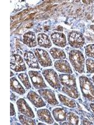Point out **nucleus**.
Wrapping results in <instances>:
<instances>
[{
	"label": "nucleus",
	"instance_id": "1",
	"mask_svg": "<svg viewBox=\"0 0 94 125\" xmlns=\"http://www.w3.org/2000/svg\"><path fill=\"white\" fill-rule=\"evenodd\" d=\"M69 58L72 66L78 73L85 72V58L82 51L73 50L69 53Z\"/></svg>",
	"mask_w": 94,
	"mask_h": 125
},
{
	"label": "nucleus",
	"instance_id": "2",
	"mask_svg": "<svg viewBox=\"0 0 94 125\" xmlns=\"http://www.w3.org/2000/svg\"><path fill=\"white\" fill-rule=\"evenodd\" d=\"M79 81L83 96L89 101H94V86L91 81L85 76H81Z\"/></svg>",
	"mask_w": 94,
	"mask_h": 125
},
{
	"label": "nucleus",
	"instance_id": "3",
	"mask_svg": "<svg viewBox=\"0 0 94 125\" xmlns=\"http://www.w3.org/2000/svg\"><path fill=\"white\" fill-rule=\"evenodd\" d=\"M43 74L45 80L52 88L55 89H60V83L59 76L53 69H47L43 71Z\"/></svg>",
	"mask_w": 94,
	"mask_h": 125
},
{
	"label": "nucleus",
	"instance_id": "4",
	"mask_svg": "<svg viewBox=\"0 0 94 125\" xmlns=\"http://www.w3.org/2000/svg\"><path fill=\"white\" fill-rule=\"evenodd\" d=\"M68 41L72 48H81L85 44V39L83 34L78 31H73L68 35Z\"/></svg>",
	"mask_w": 94,
	"mask_h": 125
},
{
	"label": "nucleus",
	"instance_id": "5",
	"mask_svg": "<svg viewBox=\"0 0 94 125\" xmlns=\"http://www.w3.org/2000/svg\"><path fill=\"white\" fill-rule=\"evenodd\" d=\"M35 54L40 64L43 67L51 66L53 63L49 54L43 49L36 48L35 50Z\"/></svg>",
	"mask_w": 94,
	"mask_h": 125
},
{
	"label": "nucleus",
	"instance_id": "6",
	"mask_svg": "<svg viewBox=\"0 0 94 125\" xmlns=\"http://www.w3.org/2000/svg\"><path fill=\"white\" fill-rule=\"evenodd\" d=\"M11 69L16 72H21L26 70V67L23 58L19 54H13L11 56L10 61Z\"/></svg>",
	"mask_w": 94,
	"mask_h": 125
},
{
	"label": "nucleus",
	"instance_id": "7",
	"mask_svg": "<svg viewBox=\"0 0 94 125\" xmlns=\"http://www.w3.org/2000/svg\"><path fill=\"white\" fill-rule=\"evenodd\" d=\"M28 73L33 86L36 89L47 88V84L45 83L43 77L40 72L35 71H30Z\"/></svg>",
	"mask_w": 94,
	"mask_h": 125
},
{
	"label": "nucleus",
	"instance_id": "8",
	"mask_svg": "<svg viewBox=\"0 0 94 125\" xmlns=\"http://www.w3.org/2000/svg\"><path fill=\"white\" fill-rule=\"evenodd\" d=\"M16 104H17L18 111L20 113L23 114L24 115L28 116L31 118H35V115L33 110L30 108L28 104L26 103L24 99L20 98L16 101Z\"/></svg>",
	"mask_w": 94,
	"mask_h": 125
},
{
	"label": "nucleus",
	"instance_id": "9",
	"mask_svg": "<svg viewBox=\"0 0 94 125\" xmlns=\"http://www.w3.org/2000/svg\"><path fill=\"white\" fill-rule=\"evenodd\" d=\"M38 93L40 95L50 104H52V105L59 104V102L56 98L55 94L53 91H51L50 89L41 88V89L38 90Z\"/></svg>",
	"mask_w": 94,
	"mask_h": 125
},
{
	"label": "nucleus",
	"instance_id": "10",
	"mask_svg": "<svg viewBox=\"0 0 94 125\" xmlns=\"http://www.w3.org/2000/svg\"><path fill=\"white\" fill-rule=\"evenodd\" d=\"M27 98L36 108H41L46 106L45 103L43 99L35 91H30L28 93Z\"/></svg>",
	"mask_w": 94,
	"mask_h": 125
},
{
	"label": "nucleus",
	"instance_id": "11",
	"mask_svg": "<svg viewBox=\"0 0 94 125\" xmlns=\"http://www.w3.org/2000/svg\"><path fill=\"white\" fill-rule=\"evenodd\" d=\"M24 59L29 68L32 69H37V70L40 69V66L36 60V58L31 51H25V53H24Z\"/></svg>",
	"mask_w": 94,
	"mask_h": 125
},
{
	"label": "nucleus",
	"instance_id": "12",
	"mask_svg": "<svg viewBox=\"0 0 94 125\" xmlns=\"http://www.w3.org/2000/svg\"><path fill=\"white\" fill-rule=\"evenodd\" d=\"M61 84L65 86L77 88L75 77L71 74H61L59 75Z\"/></svg>",
	"mask_w": 94,
	"mask_h": 125
},
{
	"label": "nucleus",
	"instance_id": "13",
	"mask_svg": "<svg viewBox=\"0 0 94 125\" xmlns=\"http://www.w3.org/2000/svg\"><path fill=\"white\" fill-rule=\"evenodd\" d=\"M55 69L60 73H64L67 74H72L73 71L69 62L66 60H57L54 64Z\"/></svg>",
	"mask_w": 94,
	"mask_h": 125
},
{
	"label": "nucleus",
	"instance_id": "14",
	"mask_svg": "<svg viewBox=\"0 0 94 125\" xmlns=\"http://www.w3.org/2000/svg\"><path fill=\"white\" fill-rule=\"evenodd\" d=\"M51 41L56 46L64 48L67 46V39L63 33L55 32L51 34Z\"/></svg>",
	"mask_w": 94,
	"mask_h": 125
},
{
	"label": "nucleus",
	"instance_id": "15",
	"mask_svg": "<svg viewBox=\"0 0 94 125\" xmlns=\"http://www.w3.org/2000/svg\"><path fill=\"white\" fill-rule=\"evenodd\" d=\"M23 42L27 46L30 48L36 47L37 45L36 42V38L35 34L32 31L26 32L23 35Z\"/></svg>",
	"mask_w": 94,
	"mask_h": 125
},
{
	"label": "nucleus",
	"instance_id": "16",
	"mask_svg": "<svg viewBox=\"0 0 94 125\" xmlns=\"http://www.w3.org/2000/svg\"><path fill=\"white\" fill-rule=\"evenodd\" d=\"M38 117L41 120L47 124H53L54 123L53 118L51 116L50 111L47 109H40L37 111Z\"/></svg>",
	"mask_w": 94,
	"mask_h": 125
},
{
	"label": "nucleus",
	"instance_id": "17",
	"mask_svg": "<svg viewBox=\"0 0 94 125\" xmlns=\"http://www.w3.org/2000/svg\"><path fill=\"white\" fill-rule=\"evenodd\" d=\"M10 82H11L10 83H11V90L12 91L19 94H21V95H23L25 93V90L22 86V84L19 83L16 78L14 77L12 78Z\"/></svg>",
	"mask_w": 94,
	"mask_h": 125
},
{
	"label": "nucleus",
	"instance_id": "18",
	"mask_svg": "<svg viewBox=\"0 0 94 125\" xmlns=\"http://www.w3.org/2000/svg\"><path fill=\"white\" fill-rule=\"evenodd\" d=\"M52 114L57 122H64L67 119V115L65 111L62 108H55L52 111Z\"/></svg>",
	"mask_w": 94,
	"mask_h": 125
},
{
	"label": "nucleus",
	"instance_id": "19",
	"mask_svg": "<svg viewBox=\"0 0 94 125\" xmlns=\"http://www.w3.org/2000/svg\"><path fill=\"white\" fill-rule=\"evenodd\" d=\"M38 44L40 46L45 48H49L51 46V43L49 36L45 33H40L38 35Z\"/></svg>",
	"mask_w": 94,
	"mask_h": 125
},
{
	"label": "nucleus",
	"instance_id": "20",
	"mask_svg": "<svg viewBox=\"0 0 94 125\" xmlns=\"http://www.w3.org/2000/svg\"><path fill=\"white\" fill-rule=\"evenodd\" d=\"M50 53L53 59H58V60H64L66 58V54L62 50L57 48H52L50 49Z\"/></svg>",
	"mask_w": 94,
	"mask_h": 125
},
{
	"label": "nucleus",
	"instance_id": "21",
	"mask_svg": "<svg viewBox=\"0 0 94 125\" xmlns=\"http://www.w3.org/2000/svg\"><path fill=\"white\" fill-rule=\"evenodd\" d=\"M62 91L64 92L66 94L74 99H77L79 97V93L77 91V88L63 86L62 88Z\"/></svg>",
	"mask_w": 94,
	"mask_h": 125
},
{
	"label": "nucleus",
	"instance_id": "22",
	"mask_svg": "<svg viewBox=\"0 0 94 125\" xmlns=\"http://www.w3.org/2000/svg\"><path fill=\"white\" fill-rule=\"evenodd\" d=\"M58 96H59V98L60 102L62 103V104H63L65 106L71 108H75L76 107L75 102L73 100L68 98V97L62 95L61 94H59Z\"/></svg>",
	"mask_w": 94,
	"mask_h": 125
},
{
	"label": "nucleus",
	"instance_id": "23",
	"mask_svg": "<svg viewBox=\"0 0 94 125\" xmlns=\"http://www.w3.org/2000/svg\"><path fill=\"white\" fill-rule=\"evenodd\" d=\"M18 76L20 81H22V83L24 84V86L26 89H30L31 88L28 76L26 73H20V74H18Z\"/></svg>",
	"mask_w": 94,
	"mask_h": 125
},
{
	"label": "nucleus",
	"instance_id": "24",
	"mask_svg": "<svg viewBox=\"0 0 94 125\" xmlns=\"http://www.w3.org/2000/svg\"><path fill=\"white\" fill-rule=\"evenodd\" d=\"M19 120L22 125H36L35 121L30 117L28 116L24 115H19Z\"/></svg>",
	"mask_w": 94,
	"mask_h": 125
},
{
	"label": "nucleus",
	"instance_id": "25",
	"mask_svg": "<svg viewBox=\"0 0 94 125\" xmlns=\"http://www.w3.org/2000/svg\"><path fill=\"white\" fill-rule=\"evenodd\" d=\"M67 119H68L69 122H70L72 125H78L79 124V118L74 113L70 112L67 114Z\"/></svg>",
	"mask_w": 94,
	"mask_h": 125
},
{
	"label": "nucleus",
	"instance_id": "26",
	"mask_svg": "<svg viewBox=\"0 0 94 125\" xmlns=\"http://www.w3.org/2000/svg\"><path fill=\"white\" fill-rule=\"evenodd\" d=\"M85 54L87 56L94 58V44H88L85 48Z\"/></svg>",
	"mask_w": 94,
	"mask_h": 125
},
{
	"label": "nucleus",
	"instance_id": "27",
	"mask_svg": "<svg viewBox=\"0 0 94 125\" xmlns=\"http://www.w3.org/2000/svg\"><path fill=\"white\" fill-rule=\"evenodd\" d=\"M87 72L90 73H94V60L88 58L86 61Z\"/></svg>",
	"mask_w": 94,
	"mask_h": 125
},
{
	"label": "nucleus",
	"instance_id": "28",
	"mask_svg": "<svg viewBox=\"0 0 94 125\" xmlns=\"http://www.w3.org/2000/svg\"><path fill=\"white\" fill-rule=\"evenodd\" d=\"M82 125H93V123L87 119H85V118L83 119V118L82 119Z\"/></svg>",
	"mask_w": 94,
	"mask_h": 125
},
{
	"label": "nucleus",
	"instance_id": "29",
	"mask_svg": "<svg viewBox=\"0 0 94 125\" xmlns=\"http://www.w3.org/2000/svg\"><path fill=\"white\" fill-rule=\"evenodd\" d=\"M11 105V110H10V115L11 116H14L15 115V110H14V105H13V103L10 104Z\"/></svg>",
	"mask_w": 94,
	"mask_h": 125
},
{
	"label": "nucleus",
	"instance_id": "30",
	"mask_svg": "<svg viewBox=\"0 0 94 125\" xmlns=\"http://www.w3.org/2000/svg\"><path fill=\"white\" fill-rule=\"evenodd\" d=\"M16 100V96L13 93H11V100L12 101H15Z\"/></svg>",
	"mask_w": 94,
	"mask_h": 125
},
{
	"label": "nucleus",
	"instance_id": "31",
	"mask_svg": "<svg viewBox=\"0 0 94 125\" xmlns=\"http://www.w3.org/2000/svg\"><path fill=\"white\" fill-rule=\"evenodd\" d=\"M90 108L92 109V110L93 111V112L94 113V103H90Z\"/></svg>",
	"mask_w": 94,
	"mask_h": 125
},
{
	"label": "nucleus",
	"instance_id": "32",
	"mask_svg": "<svg viewBox=\"0 0 94 125\" xmlns=\"http://www.w3.org/2000/svg\"><path fill=\"white\" fill-rule=\"evenodd\" d=\"M57 30H59V31H62L63 29V28L61 27V26H58V28H57Z\"/></svg>",
	"mask_w": 94,
	"mask_h": 125
},
{
	"label": "nucleus",
	"instance_id": "33",
	"mask_svg": "<svg viewBox=\"0 0 94 125\" xmlns=\"http://www.w3.org/2000/svg\"><path fill=\"white\" fill-rule=\"evenodd\" d=\"M63 125H72V124L70 123V122H69V123H68V122H65V123H63Z\"/></svg>",
	"mask_w": 94,
	"mask_h": 125
},
{
	"label": "nucleus",
	"instance_id": "34",
	"mask_svg": "<svg viewBox=\"0 0 94 125\" xmlns=\"http://www.w3.org/2000/svg\"><path fill=\"white\" fill-rule=\"evenodd\" d=\"M92 80H93V82L94 83V76H93L92 77Z\"/></svg>",
	"mask_w": 94,
	"mask_h": 125
},
{
	"label": "nucleus",
	"instance_id": "35",
	"mask_svg": "<svg viewBox=\"0 0 94 125\" xmlns=\"http://www.w3.org/2000/svg\"><path fill=\"white\" fill-rule=\"evenodd\" d=\"M13 73H12V71H11V76H13Z\"/></svg>",
	"mask_w": 94,
	"mask_h": 125
}]
</instances>
